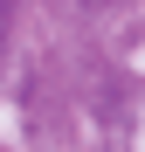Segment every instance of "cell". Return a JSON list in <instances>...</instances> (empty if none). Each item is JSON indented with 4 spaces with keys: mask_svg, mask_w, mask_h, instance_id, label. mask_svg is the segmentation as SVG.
<instances>
[{
    "mask_svg": "<svg viewBox=\"0 0 145 152\" xmlns=\"http://www.w3.org/2000/svg\"><path fill=\"white\" fill-rule=\"evenodd\" d=\"M7 21H14V0H0V35H7Z\"/></svg>",
    "mask_w": 145,
    "mask_h": 152,
    "instance_id": "6da1fadb",
    "label": "cell"
}]
</instances>
